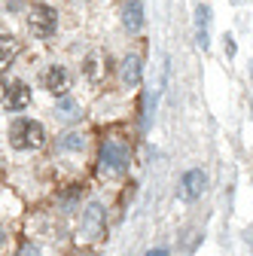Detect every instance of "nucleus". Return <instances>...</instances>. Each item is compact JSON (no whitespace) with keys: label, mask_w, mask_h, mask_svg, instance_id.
<instances>
[{"label":"nucleus","mask_w":253,"mask_h":256,"mask_svg":"<svg viewBox=\"0 0 253 256\" xmlns=\"http://www.w3.org/2000/svg\"><path fill=\"white\" fill-rule=\"evenodd\" d=\"M4 101H6V110H24L30 104V88L22 86V82H12L4 92Z\"/></svg>","instance_id":"obj_6"},{"label":"nucleus","mask_w":253,"mask_h":256,"mask_svg":"<svg viewBox=\"0 0 253 256\" xmlns=\"http://www.w3.org/2000/svg\"><path fill=\"white\" fill-rule=\"evenodd\" d=\"M128 162H132V150H128V144H125L122 138H107L101 144V152H98L101 174L116 177V174H122L125 168H128Z\"/></svg>","instance_id":"obj_1"},{"label":"nucleus","mask_w":253,"mask_h":256,"mask_svg":"<svg viewBox=\"0 0 253 256\" xmlns=\"http://www.w3.org/2000/svg\"><path fill=\"white\" fill-rule=\"evenodd\" d=\"M196 24H198V46L208 49V28H210V6L196 10Z\"/></svg>","instance_id":"obj_10"},{"label":"nucleus","mask_w":253,"mask_h":256,"mask_svg":"<svg viewBox=\"0 0 253 256\" xmlns=\"http://www.w3.org/2000/svg\"><path fill=\"white\" fill-rule=\"evenodd\" d=\"M16 256H40V250H37V247H34V244H22V247H18V253H16Z\"/></svg>","instance_id":"obj_13"},{"label":"nucleus","mask_w":253,"mask_h":256,"mask_svg":"<svg viewBox=\"0 0 253 256\" xmlns=\"http://www.w3.org/2000/svg\"><path fill=\"white\" fill-rule=\"evenodd\" d=\"M10 138H12V146L16 150H40L43 140H46V132H43V125L34 122V119H18L12 125Z\"/></svg>","instance_id":"obj_2"},{"label":"nucleus","mask_w":253,"mask_h":256,"mask_svg":"<svg viewBox=\"0 0 253 256\" xmlns=\"http://www.w3.org/2000/svg\"><path fill=\"white\" fill-rule=\"evenodd\" d=\"M144 256H168V250L165 247H156V250H146Z\"/></svg>","instance_id":"obj_14"},{"label":"nucleus","mask_w":253,"mask_h":256,"mask_svg":"<svg viewBox=\"0 0 253 256\" xmlns=\"http://www.w3.org/2000/svg\"><path fill=\"white\" fill-rule=\"evenodd\" d=\"M43 82H46V88H49L52 94H58V98L70 88V76H68V70H64V68H49V70H46V76H43Z\"/></svg>","instance_id":"obj_7"},{"label":"nucleus","mask_w":253,"mask_h":256,"mask_svg":"<svg viewBox=\"0 0 253 256\" xmlns=\"http://www.w3.org/2000/svg\"><path fill=\"white\" fill-rule=\"evenodd\" d=\"M101 232H104V208L98 202H88V208L82 210V235L98 238Z\"/></svg>","instance_id":"obj_5"},{"label":"nucleus","mask_w":253,"mask_h":256,"mask_svg":"<svg viewBox=\"0 0 253 256\" xmlns=\"http://www.w3.org/2000/svg\"><path fill=\"white\" fill-rule=\"evenodd\" d=\"M204 186H208V174H204L202 168H189V171L180 177L177 196H180V202H196V198H202Z\"/></svg>","instance_id":"obj_3"},{"label":"nucleus","mask_w":253,"mask_h":256,"mask_svg":"<svg viewBox=\"0 0 253 256\" xmlns=\"http://www.w3.org/2000/svg\"><path fill=\"white\" fill-rule=\"evenodd\" d=\"M55 28H58V16H55L52 6H43L40 4L34 12H30V34H34V37L46 40V37L55 34Z\"/></svg>","instance_id":"obj_4"},{"label":"nucleus","mask_w":253,"mask_h":256,"mask_svg":"<svg viewBox=\"0 0 253 256\" xmlns=\"http://www.w3.org/2000/svg\"><path fill=\"white\" fill-rule=\"evenodd\" d=\"M16 40L12 37H4V68H10V64H12V55H16Z\"/></svg>","instance_id":"obj_12"},{"label":"nucleus","mask_w":253,"mask_h":256,"mask_svg":"<svg viewBox=\"0 0 253 256\" xmlns=\"http://www.w3.org/2000/svg\"><path fill=\"white\" fill-rule=\"evenodd\" d=\"M122 82L125 86H138L140 82V58L138 55H128L122 61Z\"/></svg>","instance_id":"obj_9"},{"label":"nucleus","mask_w":253,"mask_h":256,"mask_svg":"<svg viewBox=\"0 0 253 256\" xmlns=\"http://www.w3.org/2000/svg\"><path fill=\"white\" fill-rule=\"evenodd\" d=\"M122 22H125V28H128L132 34H138L144 28V4L140 0H128V4L122 6Z\"/></svg>","instance_id":"obj_8"},{"label":"nucleus","mask_w":253,"mask_h":256,"mask_svg":"<svg viewBox=\"0 0 253 256\" xmlns=\"http://www.w3.org/2000/svg\"><path fill=\"white\" fill-rule=\"evenodd\" d=\"M82 146H86V138H82L80 132H68V134L58 138V150H61V152H80Z\"/></svg>","instance_id":"obj_11"}]
</instances>
